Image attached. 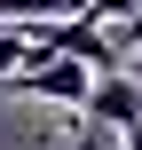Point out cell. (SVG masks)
Wrapping results in <instances>:
<instances>
[{"label": "cell", "instance_id": "obj_1", "mask_svg": "<svg viewBox=\"0 0 142 150\" xmlns=\"http://www.w3.org/2000/svg\"><path fill=\"white\" fill-rule=\"evenodd\" d=\"M87 87H95V71L79 55H47V63L0 79V95H32V103H63V111H87Z\"/></svg>", "mask_w": 142, "mask_h": 150}, {"label": "cell", "instance_id": "obj_2", "mask_svg": "<svg viewBox=\"0 0 142 150\" xmlns=\"http://www.w3.org/2000/svg\"><path fill=\"white\" fill-rule=\"evenodd\" d=\"M87 119L134 134V127H142V79H126V71H95V87H87Z\"/></svg>", "mask_w": 142, "mask_h": 150}, {"label": "cell", "instance_id": "obj_3", "mask_svg": "<svg viewBox=\"0 0 142 150\" xmlns=\"http://www.w3.org/2000/svg\"><path fill=\"white\" fill-rule=\"evenodd\" d=\"M63 150H119V142H111V127H95V119H87V127H79Z\"/></svg>", "mask_w": 142, "mask_h": 150}, {"label": "cell", "instance_id": "obj_4", "mask_svg": "<svg viewBox=\"0 0 142 150\" xmlns=\"http://www.w3.org/2000/svg\"><path fill=\"white\" fill-rule=\"evenodd\" d=\"M142 0H87V16H95V24H103V16H111V24H119V16H134Z\"/></svg>", "mask_w": 142, "mask_h": 150}, {"label": "cell", "instance_id": "obj_5", "mask_svg": "<svg viewBox=\"0 0 142 150\" xmlns=\"http://www.w3.org/2000/svg\"><path fill=\"white\" fill-rule=\"evenodd\" d=\"M111 47H142V8H134V16H119V32H111Z\"/></svg>", "mask_w": 142, "mask_h": 150}, {"label": "cell", "instance_id": "obj_6", "mask_svg": "<svg viewBox=\"0 0 142 150\" xmlns=\"http://www.w3.org/2000/svg\"><path fill=\"white\" fill-rule=\"evenodd\" d=\"M119 150H142V127H134V134H126V142H119Z\"/></svg>", "mask_w": 142, "mask_h": 150}, {"label": "cell", "instance_id": "obj_7", "mask_svg": "<svg viewBox=\"0 0 142 150\" xmlns=\"http://www.w3.org/2000/svg\"><path fill=\"white\" fill-rule=\"evenodd\" d=\"M134 79H142V71H134Z\"/></svg>", "mask_w": 142, "mask_h": 150}]
</instances>
